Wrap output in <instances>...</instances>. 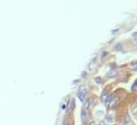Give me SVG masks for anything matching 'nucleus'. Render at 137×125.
<instances>
[{
  "label": "nucleus",
  "instance_id": "f257e3e1",
  "mask_svg": "<svg viewBox=\"0 0 137 125\" xmlns=\"http://www.w3.org/2000/svg\"><path fill=\"white\" fill-rule=\"evenodd\" d=\"M88 92V87L87 86H81L79 90H78V93H77V97L80 99L81 102H85V96Z\"/></svg>",
  "mask_w": 137,
  "mask_h": 125
},
{
  "label": "nucleus",
  "instance_id": "f03ea898",
  "mask_svg": "<svg viewBox=\"0 0 137 125\" xmlns=\"http://www.w3.org/2000/svg\"><path fill=\"white\" fill-rule=\"evenodd\" d=\"M90 118V113H89V110H83V113H82V119L83 121H88Z\"/></svg>",
  "mask_w": 137,
  "mask_h": 125
},
{
  "label": "nucleus",
  "instance_id": "7ed1b4c3",
  "mask_svg": "<svg viewBox=\"0 0 137 125\" xmlns=\"http://www.w3.org/2000/svg\"><path fill=\"white\" fill-rule=\"evenodd\" d=\"M92 102H93V99L89 98V99H88V100L84 103V110H89V107L92 105Z\"/></svg>",
  "mask_w": 137,
  "mask_h": 125
},
{
  "label": "nucleus",
  "instance_id": "20e7f679",
  "mask_svg": "<svg viewBox=\"0 0 137 125\" xmlns=\"http://www.w3.org/2000/svg\"><path fill=\"white\" fill-rule=\"evenodd\" d=\"M107 75H108L109 78H114V77H116L118 75V71L116 69H111Z\"/></svg>",
  "mask_w": 137,
  "mask_h": 125
},
{
  "label": "nucleus",
  "instance_id": "39448f33",
  "mask_svg": "<svg viewBox=\"0 0 137 125\" xmlns=\"http://www.w3.org/2000/svg\"><path fill=\"white\" fill-rule=\"evenodd\" d=\"M74 108H75V100H74V99H71V101H70V106H69V109H70V110L72 111L73 109H74Z\"/></svg>",
  "mask_w": 137,
  "mask_h": 125
},
{
  "label": "nucleus",
  "instance_id": "423d86ee",
  "mask_svg": "<svg viewBox=\"0 0 137 125\" xmlns=\"http://www.w3.org/2000/svg\"><path fill=\"white\" fill-rule=\"evenodd\" d=\"M108 96H109V94H107V93H103V94H102V96H101V101L105 102Z\"/></svg>",
  "mask_w": 137,
  "mask_h": 125
},
{
  "label": "nucleus",
  "instance_id": "0eeeda50",
  "mask_svg": "<svg viewBox=\"0 0 137 125\" xmlns=\"http://www.w3.org/2000/svg\"><path fill=\"white\" fill-rule=\"evenodd\" d=\"M131 89H132L133 91H134V90H137V80L135 81L134 83H133V85H132V87H131Z\"/></svg>",
  "mask_w": 137,
  "mask_h": 125
},
{
  "label": "nucleus",
  "instance_id": "6e6552de",
  "mask_svg": "<svg viewBox=\"0 0 137 125\" xmlns=\"http://www.w3.org/2000/svg\"><path fill=\"white\" fill-rule=\"evenodd\" d=\"M121 44L116 45V47H115V50H121Z\"/></svg>",
  "mask_w": 137,
  "mask_h": 125
},
{
  "label": "nucleus",
  "instance_id": "1a4fd4ad",
  "mask_svg": "<svg viewBox=\"0 0 137 125\" xmlns=\"http://www.w3.org/2000/svg\"><path fill=\"white\" fill-rule=\"evenodd\" d=\"M132 36H133V38H134L135 40H137V32L133 33V34H132Z\"/></svg>",
  "mask_w": 137,
  "mask_h": 125
},
{
  "label": "nucleus",
  "instance_id": "9d476101",
  "mask_svg": "<svg viewBox=\"0 0 137 125\" xmlns=\"http://www.w3.org/2000/svg\"><path fill=\"white\" fill-rule=\"evenodd\" d=\"M95 81H96V82H101V79L99 77H97V78H95Z\"/></svg>",
  "mask_w": 137,
  "mask_h": 125
},
{
  "label": "nucleus",
  "instance_id": "9b49d317",
  "mask_svg": "<svg viewBox=\"0 0 137 125\" xmlns=\"http://www.w3.org/2000/svg\"><path fill=\"white\" fill-rule=\"evenodd\" d=\"M99 125H106V122L105 121H101L100 123H99Z\"/></svg>",
  "mask_w": 137,
  "mask_h": 125
},
{
  "label": "nucleus",
  "instance_id": "f8f14e48",
  "mask_svg": "<svg viewBox=\"0 0 137 125\" xmlns=\"http://www.w3.org/2000/svg\"><path fill=\"white\" fill-rule=\"evenodd\" d=\"M89 125H96V124H95V122H94V121H92V122H89Z\"/></svg>",
  "mask_w": 137,
  "mask_h": 125
},
{
  "label": "nucleus",
  "instance_id": "ddd939ff",
  "mask_svg": "<svg viewBox=\"0 0 137 125\" xmlns=\"http://www.w3.org/2000/svg\"><path fill=\"white\" fill-rule=\"evenodd\" d=\"M136 102H137V100H136Z\"/></svg>",
  "mask_w": 137,
  "mask_h": 125
}]
</instances>
